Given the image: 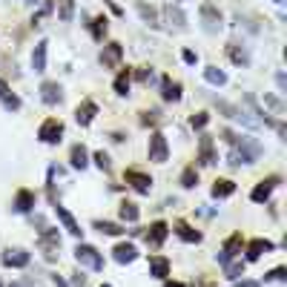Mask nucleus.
Returning a JSON list of instances; mask_svg holds the SVG:
<instances>
[{
	"label": "nucleus",
	"mask_w": 287,
	"mask_h": 287,
	"mask_svg": "<svg viewBox=\"0 0 287 287\" xmlns=\"http://www.w3.org/2000/svg\"><path fill=\"white\" fill-rule=\"evenodd\" d=\"M198 15H201V23H204V32H210V35H215L218 29L224 26V15L218 12V6H215V3H201V9H198Z\"/></svg>",
	"instance_id": "f257e3e1"
},
{
	"label": "nucleus",
	"mask_w": 287,
	"mask_h": 287,
	"mask_svg": "<svg viewBox=\"0 0 287 287\" xmlns=\"http://www.w3.org/2000/svg\"><path fill=\"white\" fill-rule=\"evenodd\" d=\"M259 144H253V141H235V150L233 155H230V164H253L256 158H259Z\"/></svg>",
	"instance_id": "f03ea898"
},
{
	"label": "nucleus",
	"mask_w": 287,
	"mask_h": 287,
	"mask_svg": "<svg viewBox=\"0 0 287 287\" xmlns=\"http://www.w3.org/2000/svg\"><path fill=\"white\" fill-rule=\"evenodd\" d=\"M61 135H63V124L58 118H46L43 124H40V129H37V138L43 144H58Z\"/></svg>",
	"instance_id": "7ed1b4c3"
},
{
	"label": "nucleus",
	"mask_w": 287,
	"mask_h": 287,
	"mask_svg": "<svg viewBox=\"0 0 287 287\" xmlns=\"http://www.w3.org/2000/svg\"><path fill=\"white\" fill-rule=\"evenodd\" d=\"M75 256H78V261H81V264H89L92 270H101V267H104V256H101L95 247H89V244H78V247H75Z\"/></svg>",
	"instance_id": "20e7f679"
},
{
	"label": "nucleus",
	"mask_w": 287,
	"mask_h": 287,
	"mask_svg": "<svg viewBox=\"0 0 287 287\" xmlns=\"http://www.w3.org/2000/svg\"><path fill=\"white\" fill-rule=\"evenodd\" d=\"M167 155H170V147H167V138L161 132H153L150 138V161L155 164H164L167 161Z\"/></svg>",
	"instance_id": "39448f33"
},
{
	"label": "nucleus",
	"mask_w": 287,
	"mask_h": 287,
	"mask_svg": "<svg viewBox=\"0 0 287 287\" xmlns=\"http://www.w3.org/2000/svg\"><path fill=\"white\" fill-rule=\"evenodd\" d=\"M121 55H124V46L121 43H107L104 46V52H101V63H104L107 69H112V66L121 63Z\"/></svg>",
	"instance_id": "423d86ee"
},
{
	"label": "nucleus",
	"mask_w": 287,
	"mask_h": 287,
	"mask_svg": "<svg viewBox=\"0 0 287 287\" xmlns=\"http://www.w3.org/2000/svg\"><path fill=\"white\" fill-rule=\"evenodd\" d=\"M95 115H98V104H95V101H83L81 107L75 109V121L81 126H89Z\"/></svg>",
	"instance_id": "0eeeda50"
},
{
	"label": "nucleus",
	"mask_w": 287,
	"mask_h": 287,
	"mask_svg": "<svg viewBox=\"0 0 287 287\" xmlns=\"http://www.w3.org/2000/svg\"><path fill=\"white\" fill-rule=\"evenodd\" d=\"M40 247H43L46 259H55V253H58V247H61L58 230H43V233H40Z\"/></svg>",
	"instance_id": "6e6552de"
},
{
	"label": "nucleus",
	"mask_w": 287,
	"mask_h": 287,
	"mask_svg": "<svg viewBox=\"0 0 287 287\" xmlns=\"http://www.w3.org/2000/svg\"><path fill=\"white\" fill-rule=\"evenodd\" d=\"M126 184H132L138 193H150L153 178H150V175H144L141 170H126Z\"/></svg>",
	"instance_id": "1a4fd4ad"
},
{
	"label": "nucleus",
	"mask_w": 287,
	"mask_h": 287,
	"mask_svg": "<svg viewBox=\"0 0 287 287\" xmlns=\"http://www.w3.org/2000/svg\"><path fill=\"white\" fill-rule=\"evenodd\" d=\"M55 213H58V218H61V224H63V230H66V233H72V235H81V227H78L75 215H72L69 210H66V207L55 204Z\"/></svg>",
	"instance_id": "9d476101"
},
{
	"label": "nucleus",
	"mask_w": 287,
	"mask_h": 287,
	"mask_svg": "<svg viewBox=\"0 0 287 287\" xmlns=\"http://www.w3.org/2000/svg\"><path fill=\"white\" fill-rule=\"evenodd\" d=\"M278 181H281L278 175H270L267 181H261L259 187L253 189V196H250V198L256 201V204H261V201H267V198H270V193H273V187H276Z\"/></svg>",
	"instance_id": "9b49d317"
},
{
	"label": "nucleus",
	"mask_w": 287,
	"mask_h": 287,
	"mask_svg": "<svg viewBox=\"0 0 287 287\" xmlns=\"http://www.w3.org/2000/svg\"><path fill=\"white\" fill-rule=\"evenodd\" d=\"M227 58H230L235 66H247V63H250V55H247V49H244V46H238L235 40H230V43H227Z\"/></svg>",
	"instance_id": "f8f14e48"
},
{
	"label": "nucleus",
	"mask_w": 287,
	"mask_h": 287,
	"mask_svg": "<svg viewBox=\"0 0 287 287\" xmlns=\"http://www.w3.org/2000/svg\"><path fill=\"white\" fill-rule=\"evenodd\" d=\"M273 250V242H264V238H256V242H250L247 244V261H256V259H261L264 253H270Z\"/></svg>",
	"instance_id": "ddd939ff"
},
{
	"label": "nucleus",
	"mask_w": 287,
	"mask_h": 287,
	"mask_svg": "<svg viewBox=\"0 0 287 287\" xmlns=\"http://www.w3.org/2000/svg\"><path fill=\"white\" fill-rule=\"evenodd\" d=\"M3 264H6V267H26L29 253L26 250H6L3 253Z\"/></svg>",
	"instance_id": "4468645a"
},
{
	"label": "nucleus",
	"mask_w": 287,
	"mask_h": 287,
	"mask_svg": "<svg viewBox=\"0 0 287 287\" xmlns=\"http://www.w3.org/2000/svg\"><path fill=\"white\" fill-rule=\"evenodd\" d=\"M46 49H49V43L46 40H40V43L35 46V52H32V69L40 75V72H46Z\"/></svg>",
	"instance_id": "2eb2a0df"
},
{
	"label": "nucleus",
	"mask_w": 287,
	"mask_h": 287,
	"mask_svg": "<svg viewBox=\"0 0 287 287\" xmlns=\"http://www.w3.org/2000/svg\"><path fill=\"white\" fill-rule=\"evenodd\" d=\"M40 95H43L46 104H58V101L63 98V95H61V83H55V81H43V83H40Z\"/></svg>",
	"instance_id": "dca6fc26"
},
{
	"label": "nucleus",
	"mask_w": 287,
	"mask_h": 287,
	"mask_svg": "<svg viewBox=\"0 0 287 287\" xmlns=\"http://www.w3.org/2000/svg\"><path fill=\"white\" fill-rule=\"evenodd\" d=\"M167 233H170V227L164 224V221H155V224L150 227V233H147V242L153 244V247H158V244L167 238Z\"/></svg>",
	"instance_id": "f3484780"
},
{
	"label": "nucleus",
	"mask_w": 287,
	"mask_h": 287,
	"mask_svg": "<svg viewBox=\"0 0 287 287\" xmlns=\"http://www.w3.org/2000/svg\"><path fill=\"white\" fill-rule=\"evenodd\" d=\"M242 244H244L242 233L230 235V238H227V244H224V253H221V261H230L233 256H238V250H242Z\"/></svg>",
	"instance_id": "a211bd4d"
},
{
	"label": "nucleus",
	"mask_w": 287,
	"mask_h": 287,
	"mask_svg": "<svg viewBox=\"0 0 287 287\" xmlns=\"http://www.w3.org/2000/svg\"><path fill=\"white\" fill-rule=\"evenodd\" d=\"M32 207H35V193L32 189H20L18 198H15V210L18 213H29Z\"/></svg>",
	"instance_id": "6ab92c4d"
},
{
	"label": "nucleus",
	"mask_w": 287,
	"mask_h": 287,
	"mask_svg": "<svg viewBox=\"0 0 287 287\" xmlns=\"http://www.w3.org/2000/svg\"><path fill=\"white\" fill-rule=\"evenodd\" d=\"M112 253H115V261H121V264H126V261H135V259H138V250H135V244H126V242H124V244H118Z\"/></svg>",
	"instance_id": "aec40b11"
},
{
	"label": "nucleus",
	"mask_w": 287,
	"mask_h": 287,
	"mask_svg": "<svg viewBox=\"0 0 287 287\" xmlns=\"http://www.w3.org/2000/svg\"><path fill=\"white\" fill-rule=\"evenodd\" d=\"M0 98H3V107L6 109H20V98L9 89V83L0 81Z\"/></svg>",
	"instance_id": "412c9836"
},
{
	"label": "nucleus",
	"mask_w": 287,
	"mask_h": 287,
	"mask_svg": "<svg viewBox=\"0 0 287 287\" xmlns=\"http://www.w3.org/2000/svg\"><path fill=\"white\" fill-rule=\"evenodd\" d=\"M161 98L164 101H178L181 98V83L164 78V81H161Z\"/></svg>",
	"instance_id": "4be33fe9"
},
{
	"label": "nucleus",
	"mask_w": 287,
	"mask_h": 287,
	"mask_svg": "<svg viewBox=\"0 0 287 287\" xmlns=\"http://www.w3.org/2000/svg\"><path fill=\"white\" fill-rule=\"evenodd\" d=\"M129 83H132V72H129V66H126V69L118 72V78H115V92H118V95H126V92H129Z\"/></svg>",
	"instance_id": "5701e85b"
},
{
	"label": "nucleus",
	"mask_w": 287,
	"mask_h": 287,
	"mask_svg": "<svg viewBox=\"0 0 287 287\" xmlns=\"http://www.w3.org/2000/svg\"><path fill=\"white\" fill-rule=\"evenodd\" d=\"M233 193H235V184H233V181L218 178V181L213 184V196H215V198H227V196H233Z\"/></svg>",
	"instance_id": "b1692460"
},
{
	"label": "nucleus",
	"mask_w": 287,
	"mask_h": 287,
	"mask_svg": "<svg viewBox=\"0 0 287 287\" xmlns=\"http://www.w3.org/2000/svg\"><path fill=\"white\" fill-rule=\"evenodd\" d=\"M75 18V0H58V20L69 23Z\"/></svg>",
	"instance_id": "393cba45"
},
{
	"label": "nucleus",
	"mask_w": 287,
	"mask_h": 287,
	"mask_svg": "<svg viewBox=\"0 0 287 287\" xmlns=\"http://www.w3.org/2000/svg\"><path fill=\"white\" fill-rule=\"evenodd\" d=\"M150 270H153V276L167 278V276H170V261H167V259H161V256H155V259L150 261Z\"/></svg>",
	"instance_id": "a878e982"
},
{
	"label": "nucleus",
	"mask_w": 287,
	"mask_h": 287,
	"mask_svg": "<svg viewBox=\"0 0 287 287\" xmlns=\"http://www.w3.org/2000/svg\"><path fill=\"white\" fill-rule=\"evenodd\" d=\"M107 23H109V20L104 18V15H98V18H92V23H89V32H92V37H95V40H104V35H107Z\"/></svg>",
	"instance_id": "bb28decb"
},
{
	"label": "nucleus",
	"mask_w": 287,
	"mask_h": 287,
	"mask_svg": "<svg viewBox=\"0 0 287 287\" xmlns=\"http://www.w3.org/2000/svg\"><path fill=\"white\" fill-rule=\"evenodd\" d=\"M167 18H170V23H172L175 29H184V26H187V18H184V12H181L178 6H172V3L167 6Z\"/></svg>",
	"instance_id": "cd10ccee"
},
{
	"label": "nucleus",
	"mask_w": 287,
	"mask_h": 287,
	"mask_svg": "<svg viewBox=\"0 0 287 287\" xmlns=\"http://www.w3.org/2000/svg\"><path fill=\"white\" fill-rule=\"evenodd\" d=\"M204 78L213 83V86H224V83H227V75L221 69H215V66H207V69H204Z\"/></svg>",
	"instance_id": "c85d7f7f"
},
{
	"label": "nucleus",
	"mask_w": 287,
	"mask_h": 287,
	"mask_svg": "<svg viewBox=\"0 0 287 287\" xmlns=\"http://www.w3.org/2000/svg\"><path fill=\"white\" fill-rule=\"evenodd\" d=\"M175 230H178V235L184 238V242H201V233H196V230H193V227H187L184 221H178V227H175Z\"/></svg>",
	"instance_id": "c756f323"
},
{
	"label": "nucleus",
	"mask_w": 287,
	"mask_h": 287,
	"mask_svg": "<svg viewBox=\"0 0 287 287\" xmlns=\"http://www.w3.org/2000/svg\"><path fill=\"white\" fill-rule=\"evenodd\" d=\"M215 161V155H213V141L210 138H201V164H213Z\"/></svg>",
	"instance_id": "7c9ffc66"
},
{
	"label": "nucleus",
	"mask_w": 287,
	"mask_h": 287,
	"mask_svg": "<svg viewBox=\"0 0 287 287\" xmlns=\"http://www.w3.org/2000/svg\"><path fill=\"white\" fill-rule=\"evenodd\" d=\"M72 167H78V170L86 167V150H83L81 144H78V147H72Z\"/></svg>",
	"instance_id": "2f4dec72"
},
{
	"label": "nucleus",
	"mask_w": 287,
	"mask_h": 287,
	"mask_svg": "<svg viewBox=\"0 0 287 287\" xmlns=\"http://www.w3.org/2000/svg\"><path fill=\"white\" fill-rule=\"evenodd\" d=\"M121 218H124V221H138V207H135L132 201H124V204H121Z\"/></svg>",
	"instance_id": "473e14b6"
},
{
	"label": "nucleus",
	"mask_w": 287,
	"mask_h": 287,
	"mask_svg": "<svg viewBox=\"0 0 287 287\" xmlns=\"http://www.w3.org/2000/svg\"><path fill=\"white\" fill-rule=\"evenodd\" d=\"M138 12H141V18L150 23V26H158V15H155V9H150L147 3H138Z\"/></svg>",
	"instance_id": "72a5a7b5"
},
{
	"label": "nucleus",
	"mask_w": 287,
	"mask_h": 287,
	"mask_svg": "<svg viewBox=\"0 0 287 287\" xmlns=\"http://www.w3.org/2000/svg\"><path fill=\"white\" fill-rule=\"evenodd\" d=\"M95 230H101V233H107V235H121L124 230L118 224H112V221H95Z\"/></svg>",
	"instance_id": "f704fd0d"
},
{
	"label": "nucleus",
	"mask_w": 287,
	"mask_h": 287,
	"mask_svg": "<svg viewBox=\"0 0 287 287\" xmlns=\"http://www.w3.org/2000/svg\"><path fill=\"white\" fill-rule=\"evenodd\" d=\"M196 181H198L196 167H187V170H184V175H181V184H184V187H196Z\"/></svg>",
	"instance_id": "c9c22d12"
},
{
	"label": "nucleus",
	"mask_w": 287,
	"mask_h": 287,
	"mask_svg": "<svg viewBox=\"0 0 287 287\" xmlns=\"http://www.w3.org/2000/svg\"><path fill=\"white\" fill-rule=\"evenodd\" d=\"M207 124H210V115H207V112H198V115H193V129H204Z\"/></svg>",
	"instance_id": "e433bc0d"
},
{
	"label": "nucleus",
	"mask_w": 287,
	"mask_h": 287,
	"mask_svg": "<svg viewBox=\"0 0 287 287\" xmlns=\"http://www.w3.org/2000/svg\"><path fill=\"white\" fill-rule=\"evenodd\" d=\"M95 164H98L101 170H109V155L101 150V153H95Z\"/></svg>",
	"instance_id": "4c0bfd02"
},
{
	"label": "nucleus",
	"mask_w": 287,
	"mask_h": 287,
	"mask_svg": "<svg viewBox=\"0 0 287 287\" xmlns=\"http://www.w3.org/2000/svg\"><path fill=\"white\" fill-rule=\"evenodd\" d=\"M238 273H244V264H227V276L238 278Z\"/></svg>",
	"instance_id": "58836bf2"
},
{
	"label": "nucleus",
	"mask_w": 287,
	"mask_h": 287,
	"mask_svg": "<svg viewBox=\"0 0 287 287\" xmlns=\"http://www.w3.org/2000/svg\"><path fill=\"white\" fill-rule=\"evenodd\" d=\"M181 58H184V63H189V66H193V63H198V55L193 52V49H184V52H181Z\"/></svg>",
	"instance_id": "ea45409f"
},
{
	"label": "nucleus",
	"mask_w": 287,
	"mask_h": 287,
	"mask_svg": "<svg viewBox=\"0 0 287 287\" xmlns=\"http://www.w3.org/2000/svg\"><path fill=\"white\" fill-rule=\"evenodd\" d=\"M153 78V69L150 66H141V72H138V81H150Z\"/></svg>",
	"instance_id": "a19ab883"
},
{
	"label": "nucleus",
	"mask_w": 287,
	"mask_h": 287,
	"mask_svg": "<svg viewBox=\"0 0 287 287\" xmlns=\"http://www.w3.org/2000/svg\"><path fill=\"white\" fill-rule=\"evenodd\" d=\"M270 278H278V281H281V278H284V267L273 270V273H270Z\"/></svg>",
	"instance_id": "79ce46f5"
},
{
	"label": "nucleus",
	"mask_w": 287,
	"mask_h": 287,
	"mask_svg": "<svg viewBox=\"0 0 287 287\" xmlns=\"http://www.w3.org/2000/svg\"><path fill=\"white\" fill-rule=\"evenodd\" d=\"M276 81H278V89L284 92V86H287V81H284V75H281V72H278V75H276Z\"/></svg>",
	"instance_id": "37998d69"
},
{
	"label": "nucleus",
	"mask_w": 287,
	"mask_h": 287,
	"mask_svg": "<svg viewBox=\"0 0 287 287\" xmlns=\"http://www.w3.org/2000/svg\"><path fill=\"white\" fill-rule=\"evenodd\" d=\"M55 287H66V281H63V278H55Z\"/></svg>",
	"instance_id": "c03bdc74"
},
{
	"label": "nucleus",
	"mask_w": 287,
	"mask_h": 287,
	"mask_svg": "<svg viewBox=\"0 0 287 287\" xmlns=\"http://www.w3.org/2000/svg\"><path fill=\"white\" fill-rule=\"evenodd\" d=\"M164 287H184L181 281H170V284H164Z\"/></svg>",
	"instance_id": "a18cd8bd"
},
{
	"label": "nucleus",
	"mask_w": 287,
	"mask_h": 287,
	"mask_svg": "<svg viewBox=\"0 0 287 287\" xmlns=\"http://www.w3.org/2000/svg\"><path fill=\"white\" fill-rule=\"evenodd\" d=\"M273 3H278V6H281V3H284V0H273Z\"/></svg>",
	"instance_id": "49530a36"
},
{
	"label": "nucleus",
	"mask_w": 287,
	"mask_h": 287,
	"mask_svg": "<svg viewBox=\"0 0 287 287\" xmlns=\"http://www.w3.org/2000/svg\"><path fill=\"white\" fill-rule=\"evenodd\" d=\"M12 287H23V284H18V281H15V284H12Z\"/></svg>",
	"instance_id": "de8ad7c7"
},
{
	"label": "nucleus",
	"mask_w": 287,
	"mask_h": 287,
	"mask_svg": "<svg viewBox=\"0 0 287 287\" xmlns=\"http://www.w3.org/2000/svg\"><path fill=\"white\" fill-rule=\"evenodd\" d=\"M104 287H109V284H104Z\"/></svg>",
	"instance_id": "09e8293b"
}]
</instances>
